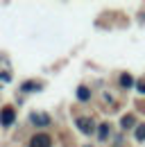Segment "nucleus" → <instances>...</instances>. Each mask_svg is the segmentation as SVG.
<instances>
[{
  "label": "nucleus",
  "instance_id": "obj_4",
  "mask_svg": "<svg viewBox=\"0 0 145 147\" xmlns=\"http://www.w3.org/2000/svg\"><path fill=\"white\" fill-rule=\"evenodd\" d=\"M32 122L39 125V127H45V125L50 122V118H48L45 113H32Z\"/></svg>",
  "mask_w": 145,
  "mask_h": 147
},
{
  "label": "nucleus",
  "instance_id": "obj_8",
  "mask_svg": "<svg viewBox=\"0 0 145 147\" xmlns=\"http://www.w3.org/2000/svg\"><path fill=\"white\" fill-rule=\"evenodd\" d=\"M136 140H145V125H141L136 129Z\"/></svg>",
  "mask_w": 145,
  "mask_h": 147
},
{
  "label": "nucleus",
  "instance_id": "obj_3",
  "mask_svg": "<svg viewBox=\"0 0 145 147\" xmlns=\"http://www.w3.org/2000/svg\"><path fill=\"white\" fill-rule=\"evenodd\" d=\"M77 129H79L82 134H91V131H93V120H89V118H79V120H77Z\"/></svg>",
  "mask_w": 145,
  "mask_h": 147
},
{
  "label": "nucleus",
  "instance_id": "obj_10",
  "mask_svg": "<svg viewBox=\"0 0 145 147\" xmlns=\"http://www.w3.org/2000/svg\"><path fill=\"white\" fill-rule=\"evenodd\" d=\"M138 91H141V93H145V82H141V84H138Z\"/></svg>",
  "mask_w": 145,
  "mask_h": 147
},
{
  "label": "nucleus",
  "instance_id": "obj_5",
  "mask_svg": "<svg viewBox=\"0 0 145 147\" xmlns=\"http://www.w3.org/2000/svg\"><path fill=\"white\" fill-rule=\"evenodd\" d=\"M120 84H123V88H131L134 86V77L131 75H123L120 77Z\"/></svg>",
  "mask_w": 145,
  "mask_h": 147
},
{
  "label": "nucleus",
  "instance_id": "obj_11",
  "mask_svg": "<svg viewBox=\"0 0 145 147\" xmlns=\"http://www.w3.org/2000/svg\"><path fill=\"white\" fill-rule=\"evenodd\" d=\"M86 147H89V145H86Z\"/></svg>",
  "mask_w": 145,
  "mask_h": 147
},
{
  "label": "nucleus",
  "instance_id": "obj_9",
  "mask_svg": "<svg viewBox=\"0 0 145 147\" xmlns=\"http://www.w3.org/2000/svg\"><path fill=\"white\" fill-rule=\"evenodd\" d=\"M107 134H109V127H107V125H100V134H98V136H100V140H104V138H107Z\"/></svg>",
  "mask_w": 145,
  "mask_h": 147
},
{
  "label": "nucleus",
  "instance_id": "obj_2",
  "mask_svg": "<svg viewBox=\"0 0 145 147\" xmlns=\"http://www.w3.org/2000/svg\"><path fill=\"white\" fill-rule=\"evenodd\" d=\"M14 118H16L14 109H2V111H0V122H2L5 127H9V125L14 122Z\"/></svg>",
  "mask_w": 145,
  "mask_h": 147
},
{
  "label": "nucleus",
  "instance_id": "obj_7",
  "mask_svg": "<svg viewBox=\"0 0 145 147\" xmlns=\"http://www.w3.org/2000/svg\"><path fill=\"white\" fill-rule=\"evenodd\" d=\"M123 127H125V129L134 127V115H125V118H123Z\"/></svg>",
  "mask_w": 145,
  "mask_h": 147
},
{
  "label": "nucleus",
  "instance_id": "obj_6",
  "mask_svg": "<svg viewBox=\"0 0 145 147\" xmlns=\"http://www.w3.org/2000/svg\"><path fill=\"white\" fill-rule=\"evenodd\" d=\"M77 97H79V100H89V97H91V93H89V88H86V86H82V88H79V91H77Z\"/></svg>",
  "mask_w": 145,
  "mask_h": 147
},
{
  "label": "nucleus",
  "instance_id": "obj_1",
  "mask_svg": "<svg viewBox=\"0 0 145 147\" xmlns=\"http://www.w3.org/2000/svg\"><path fill=\"white\" fill-rule=\"evenodd\" d=\"M30 147H52V138H50V136H45V134H39V136L32 138Z\"/></svg>",
  "mask_w": 145,
  "mask_h": 147
}]
</instances>
